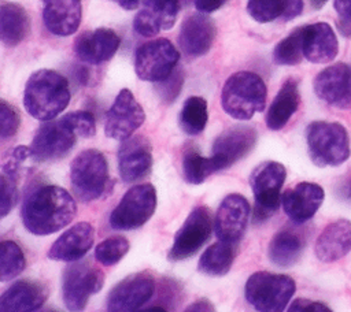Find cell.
Segmentation results:
<instances>
[{"instance_id": "30", "label": "cell", "mask_w": 351, "mask_h": 312, "mask_svg": "<svg viewBox=\"0 0 351 312\" xmlns=\"http://www.w3.org/2000/svg\"><path fill=\"white\" fill-rule=\"evenodd\" d=\"M30 30L29 16L23 7L16 3L1 1L0 4V38L5 47L19 45Z\"/></svg>"}, {"instance_id": "27", "label": "cell", "mask_w": 351, "mask_h": 312, "mask_svg": "<svg viewBox=\"0 0 351 312\" xmlns=\"http://www.w3.org/2000/svg\"><path fill=\"white\" fill-rule=\"evenodd\" d=\"M315 256L324 263H333L351 250V222L339 219L329 223L318 235Z\"/></svg>"}, {"instance_id": "24", "label": "cell", "mask_w": 351, "mask_h": 312, "mask_svg": "<svg viewBox=\"0 0 351 312\" xmlns=\"http://www.w3.org/2000/svg\"><path fill=\"white\" fill-rule=\"evenodd\" d=\"M48 298V289L43 282L22 279L12 283L0 297L3 312H32L40 309Z\"/></svg>"}, {"instance_id": "31", "label": "cell", "mask_w": 351, "mask_h": 312, "mask_svg": "<svg viewBox=\"0 0 351 312\" xmlns=\"http://www.w3.org/2000/svg\"><path fill=\"white\" fill-rule=\"evenodd\" d=\"M234 244L218 241L210 245L199 259L197 270L208 276H222L229 272L234 260Z\"/></svg>"}, {"instance_id": "41", "label": "cell", "mask_w": 351, "mask_h": 312, "mask_svg": "<svg viewBox=\"0 0 351 312\" xmlns=\"http://www.w3.org/2000/svg\"><path fill=\"white\" fill-rule=\"evenodd\" d=\"M289 312H332V309L324 302L307 300V298H296L288 308Z\"/></svg>"}, {"instance_id": "9", "label": "cell", "mask_w": 351, "mask_h": 312, "mask_svg": "<svg viewBox=\"0 0 351 312\" xmlns=\"http://www.w3.org/2000/svg\"><path fill=\"white\" fill-rule=\"evenodd\" d=\"M104 274L95 264L82 260L73 261L63 272V301L70 311H82L92 294L101 290Z\"/></svg>"}, {"instance_id": "5", "label": "cell", "mask_w": 351, "mask_h": 312, "mask_svg": "<svg viewBox=\"0 0 351 312\" xmlns=\"http://www.w3.org/2000/svg\"><path fill=\"white\" fill-rule=\"evenodd\" d=\"M296 290L295 281L284 274L258 271L252 274L244 287L245 300L261 312H280L285 309Z\"/></svg>"}, {"instance_id": "7", "label": "cell", "mask_w": 351, "mask_h": 312, "mask_svg": "<svg viewBox=\"0 0 351 312\" xmlns=\"http://www.w3.org/2000/svg\"><path fill=\"white\" fill-rule=\"evenodd\" d=\"M285 177L287 170L278 161H265L252 171L250 183L255 197V222H263L277 211Z\"/></svg>"}, {"instance_id": "45", "label": "cell", "mask_w": 351, "mask_h": 312, "mask_svg": "<svg viewBox=\"0 0 351 312\" xmlns=\"http://www.w3.org/2000/svg\"><path fill=\"white\" fill-rule=\"evenodd\" d=\"M337 193L341 198L351 203V172L341 179V182L337 186Z\"/></svg>"}, {"instance_id": "33", "label": "cell", "mask_w": 351, "mask_h": 312, "mask_svg": "<svg viewBox=\"0 0 351 312\" xmlns=\"http://www.w3.org/2000/svg\"><path fill=\"white\" fill-rule=\"evenodd\" d=\"M184 178L191 185H200L215 172L211 157H204L195 146H188L182 156Z\"/></svg>"}, {"instance_id": "47", "label": "cell", "mask_w": 351, "mask_h": 312, "mask_svg": "<svg viewBox=\"0 0 351 312\" xmlns=\"http://www.w3.org/2000/svg\"><path fill=\"white\" fill-rule=\"evenodd\" d=\"M114 1L125 10H134V8H137V5L140 4L141 0H114Z\"/></svg>"}, {"instance_id": "8", "label": "cell", "mask_w": 351, "mask_h": 312, "mask_svg": "<svg viewBox=\"0 0 351 312\" xmlns=\"http://www.w3.org/2000/svg\"><path fill=\"white\" fill-rule=\"evenodd\" d=\"M156 209V189L151 183L130 187L110 215L114 230H134L145 224Z\"/></svg>"}, {"instance_id": "1", "label": "cell", "mask_w": 351, "mask_h": 312, "mask_svg": "<svg viewBox=\"0 0 351 312\" xmlns=\"http://www.w3.org/2000/svg\"><path fill=\"white\" fill-rule=\"evenodd\" d=\"M77 205L70 193L58 185H37L26 196L21 216L34 235H49L71 223Z\"/></svg>"}, {"instance_id": "6", "label": "cell", "mask_w": 351, "mask_h": 312, "mask_svg": "<svg viewBox=\"0 0 351 312\" xmlns=\"http://www.w3.org/2000/svg\"><path fill=\"white\" fill-rule=\"evenodd\" d=\"M70 181L74 194L84 203L97 200L107 189L108 166L97 149L78 153L70 166Z\"/></svg>"}, {"instance_id": "4", "label": "cell", "mask_w": 351, "mask_h": 312, "mask_svg": "<svg viewBox=\"0 0 351 312\" xmlns=\"http://www.w3.org/2000/svg\"><path fill=\"white\" fill-rule=\"evenodd\" d=\"M306 141L310 159L318 167L340 166L351 153L348 133L337 122H311L306 129Z\"/></svg>"}, {"instance_id": "39", "label": "cell", "mask_w": 351, "mask_h": 312, "mask_svg": "<svg viewBox=\"0 0 351 312\" xmlns=\"http://www.w3.org/2000/svg\"><path fill=\"white\" fill-rule=\"evenodd\" d=\"M0 137L1 140L12 137L21 125V118L15 107L8 104L5 100H1L0 103Z\"/></svg>"}, {"instance_id": "44", "label": "cell", "mask_w": 351, "mask_h": 312, "mask_svg": "<svg viewBox=\"0 0 351 312\" xmlns=\"http://www.w3.org/2000/svg\"><path fill=\"white\" fill-rule=\"evenodd\" d=\"M195 1V7L204 14L213 12L218 8H221L228 0H193Z\"/></svg>"}, {"instance_id": "43", "label": "cell", "mask_w": 351, "mask_h": 312, "mask_svg": "<svg viewBox=\"0 0 351 312\" xmlns=\"http://www.w3.org/2000/svg\"><path fill=\"white\" fill-rule=\"evenodd\" d=\"M333 7L341 23H351V0H335Z\"/></svg>"}, {"instance_id": "15", "label": "cell", "mask_w": 351, "mask_h": 312, "mask_svg": "<svg viewBox=\"0 0 351 312\" xmlns=\"http://www.w3.org/2000/svg\"><path fill=\"white\" fill-rule=\"evenodd\" d=\"M314 92L324 103L339 108L351 109V66L335 63L317 74Z\"/></svg>"}, {"instance_id": "17", "label": "cell", "mask_w": 351, "mask_h": 312, "mask_svg": "<svg viewBox=\"0 0 351 312\" xmlns=\"http://www.w3.org/2000/svg\"><path fill=\"white\" fill-rule=\"evenodd\" d=\"M250 213L251 207L244 196L237 193L228 194L215 213L214 229L217 238L236 245L247 229Z\"/></svg>"}, {"instance_id": "32", "label": "cell", "mask_w": 351, "mask_h": 312, "mask_svg": "<svg viewBox=\"0 0 351 312\" xmlns=\"http://www.w3.org/2000/svg\"><path fill=\"white\" fill-rule=\"evenodd\" d=\"M208 119L207 101L200 96H191L184 101L180 114V126L189 135L200 134Z\"/></svg>"}, {"instance_id": "14", "label": "cell", "mask_w": 351, "mask_h": 312, "mask_svg": "<svg viewBox=\"0 0 351 312\" xmlns=\"http://www.w3.org/2000/svg\"><path fill=\"white\" fill-rule=\"evenodd\" d=\"M155 291L154 276L144 271L136 272L118 282L107 297V309L111 312H132L144 305Z\"/></svg>"}, {"instance_id": "42", "label": "cell", "mask_w": 351, "mask_h": 312, "mask_svg": "<svg viewBox=\"0 0 351 312\" xmlns=\"http://www.w3.org/2000/svg\"><path fill=\"white\" fill-rule=\"evenodd\" d=\"M303 11V0H285V10L282 14L284 21H289L300 15Z\"/></svg>"}, {"instance_id": "21", "label": "cell", "mask_w": 351, "mask_h": 312, "mask_svg": "<svg viewBox=\"0 0 351 312\" xmlns=\"http://www.w3.org/2000/svg\"><path fill=\"white\" fill-rule=\"evenodd\" d=\"M180 12V0H148L137 12L133 27L143 37H154L174 26Z\"/></svg>"}, {"instance_id": "28", "label": "cell", "mask_w": 351, "mask_h": 312, "mask_svg": "<svg viewBox=\"0 0 351 312\" xmlns=\"http://www.w3.org/2000/svg\"><path fill=\"white\" fill-rule=\"evenodd\" d=\"M300 103L299 82L295 78L287 79L271 101L266 114V126L270 130H281L291 116L298 111Z\"/></svg>"}, {"instance_id": "3", "label": "cell", "mask_w": 351, "mask_h": 312, "mask_svg": "<svg viewBox=\"0 0 351 312\" xmlns=\"http://www.w3.org/2000/svg\"><path fill=\"white\" fill-rule=\"evenodd\" d=\"M267 89L263 79L251 71L232 74L223 83L221 103L223 111L240 120L251 119L262 112L266 104Z\"/></svg>"}, {"instance_id": "40", "label": "cell", "mask_w": 351, "mask_h": 312, "mask_svg": "<svg viewBox=\"0 0 351 312\" xmlns=\"http://www.w3.org/2000/svg\"><path fill=\"white\" fill-rule=\"evenodd\" d=\"M184 82V75L181 71H173L166 79L160 81L158 85V93L165 103H171L177 99Z\"/></svg>"}, {"instance_id": "20", "label": "cell", "mask_w": 351, "mask_h": 312, "mask_svg": "<svg viewBox=\"0 0 351 312\" xmlns=\"http://www.w3.org/2000/svg\"><path fill=\"white\" fill-rule=\"evenodd\" d=\"M118 34L107 27L81 33L74 41L77 57L88 64H100L110 60L119 48Z\"/></svg>"}, {"instance_id": "38", "label": "cell", "mask_w": 351, "mask_h": 312, "mask_svg": "<svg viewBox=\"0 0 351 312\" xmlns=\"http://www.w3.org/2000/svg\"><path fill=\"white\" fill-rule=\"evenodd\" d=\"M64 122L75 131L78 137L89 138L96 133L95 116L89 111H74L63 116Z\"/></svg>"}, {"instance_id": "13", "label": "cell", "mask_w": 351, "mask_h": 312, "mask_svg": "<svg viewBox=\"0 0 351 312\" xmlns=\"http://www.w3.org/2000/svg\"><path fill=\"white\" fill-rule=\"evenodd\" d=\"M145 120V112L129 89H122L106 115L104 133L108 138L123 141Z\"/></svg>"}, {"instance_id": "23", "label": "cell", "mask_w": 351, "mask_h": 312, "mask_svg": "<svg viewBox=\"0 0 351 312\" xmlns=\"http://www.w3.org/2000/svg\"><path fill=\"white\" fill-rule=\"evenodd\" d=\"M95 231L90 223L80 222L66 230L49 248L51 260L73 263L82 259L92 248Z\"/></svg>"}, {"instance_id": "48", "label": "cell", "mask_w": 351, "mask_h": 312, "mask_svg": "<svg viewBox=\"0 0 351 312\" xmlns=\"http://www.w3.org/2000/svg\"><path fill=\"white\" fill-rule=\"evenodd\" d=\"M308 1H310L311 7H313L314 10H319V8H322V7L326 4L328 0H308Z\"/></svg>"}, {"instance_id": "35", "label": "cell", "mask_w": 351, "mask_h": 312, "mask_svg": "<svg viewBox=\"0 0 351 312\" xmlns=\"http://www.w3.org/2000/svg\"><path fill=\"white\" fill-rule=\"evenodd\" d=\"M26 267V259L14 241H1L0 245V279L1 282L11 281L18 276Z\"/></svg>"}, {"instance_id": "29", "label": "cell", "mask_w": 351, "mask_h": 312, "mask_svg": "<svg viewBox=\"0 0 351 312\" xmlns=\"http://www.w3.org/2000/svg\"><path fill=\"white\" fill-rule=\"evenodd\" d=\"M303 249V235L293 229L284 227L273 235L269 244L267 255L273 264L282 268H288L300 259Z\"/></svg>"}, {"instance_id": "10", "label": "cell", "mask_w": 351, "mask_h": 312, "mask_svg": "<svg viewBox=\"0 0 351 312\" xmlns=\"http://www.w3.org/2000/svg\"><path fill=\"white\" fill-rule=\"evenodd\" d=\"M180 53L167 38H156L138 47L134 57V70L140 79L160 82L176 68Z\"/></svg>"}, {"instance_id": "26", "label": "cell", "mask_w": 351, "mask_h": 312, "mask_svg": "<svg viewBox=\"0 0 351 312\" xmlns=\"http://www.w3.org/2000/svg\"><path fill=\"white\" fill-rule=\"evenodd\" d=\"M339 52L337 37L326 22L303 26V55L311 63H329Z\"/></svg>"}, {"instance_id": "19", "label": "cell", "mask_w": 351, "mask_h": 312, "mask_svg": "<svg viewBox=\"0 0 351 312\" xmlns=\"http://www.w3.org/2000/svg\"><path fill=\"white\" fill-rule=\"evenodd\" d=\"M324 189L313 182H300L284 192L281 204L285 215L296 224L310 220L324 201Z\"/></svg>"}, {"instance_id": "22", "label": "cell", "mask_w": 351, "mask_h": 312, "mask_svg": "<svg viewBox=\"0 0 351 312\" xmlns=\"http://www.w3.org/2000/svg\"><path fill=\"white\" fill-rule=\"evenodd\" d=\"M217 27L214 21L204 14H192L184 19L178 44L184 53L192 57L206 55L215 38Z\"/></svg>"}, {"instance_id": "36", "label": "cell", "mask_w": 351, "mask_h": 312, "mask_svg": "<svg viewBox=\"0 0 351 312\" xmlns=\"http://www.w3.org/2000/svg\"><path fill=\"white\" fill-rule=\"evenodd\" d=\"M129 242L125 237L115 235L101 241L95 250L96 260L103 265H114L128 253Z\"/></svg>"}, {"instance_id": "2", "label": "cell", "mask_w": 351, "mask_h": 312, "mask_svg": "<svg viewBox=\"0 0 351 312\" xmlns=\"http://www.w3.org/2000/svg\"><path fill=\"white\" fill-rule=\"evenodd\" d=\"M69 103V82L59 73L41 68L29 77L23 92V105L34 119L52 120L66 109Z\"/></svg>"}, {"instance_id": "37", "label": "cell", "mask_w": 351, "mask_h": 312, "mask_svg": "<svg viewBox=\"0 0 351 312\" xmlns=\"http://www.w3.org/2000/svg\"><path fill=\"white\" fill-rule=\"evenodd\" d=\"M284 10L285 0H247L250 16L259 23H267L281 18Z\"/></svg>"}, {"instance_id": "18", "label": "cell", "mask_w": 351, "mask_h": 312, "mask_svg": "<svg viewBox=\"0 0 351 312\" xmlns=\"http://www.w3.org/2000/svg\"><path fill=\"white\" fill-rule=\"evenodd\" d=\"M152 148L144 135H130L118 151V170L123 182L132 183L149 174Z\"/></svg>"}, {"instance_id": "46", "label": "cell", "mask_w": 351, "mask_h": 312, "mask_svg": "<svg viewBox=\"0 0 351 312\" xmlns=\"http://www.w3.org/2000/svg\"><path fill=\"white\" fill-rule=\"evenodd\" d=\"M185 311H188V312H197V311L207 312V311H214V305L208 300H206V298H199L195 302L189 304L185 308Z\"/></svg>"}, {"instance_id": "16", "label": "cell", "mask_w": 351, "mask_h": 312, "mask_svg": "<svg viewBox=\"0 0 351 312\" xmlns=\"http://www.w3.org/2000/svg\"><path fill=\"white\" fill-rule=\"evenodd\" d=\"M75 131L64 122L63 118L58 120H48L37 130L32 149L37 160H53L66 156L77 141Z\"/></svg>"}, {"instance_id": "11", "label": "cell", "mask_w": 351, "mask_h": 312, "mask_svg": "<svg viewBox=\"0 0 351 312\" xmlns=\"http://www.w3.org/2000/svg\"><path fill=\"white\" fill-rule=\"evenodd\" d=\"M211 229L213 219L210 211L204 205L195 207L174 235L167 259L170 261H180L193 256L208 239Z\"/></svg>"}, {"instance_id": "34", "label": "cell", "mask_w": 351, "mask_h": 312, "mask_svg": "<svg viewBox=\"0 0 351 312\" xmlns=\"http://www.w3.org/2000/svg\"><path fill=\"white\" fill-rule=\"evenodd\" d=\"M303 55V26L295 29L282 38L273 49V60L280 66H295L302 62Z\"/></svg>"}, {"instance_id": "12", "label": "cell", "mask_w": 351, "mask_h": 312, "mask_svg": "<svg viewBox=\"0 0 351 312\" xmlns=\"http://www.w3.org/2000/svg\"><path fill=\"white\" fill-rule=\"evenodd\" d=\"M258 140L256 130L251 126H232L223 130L214 141L211 161L215 172L222 171L247 156Z\"/></svg>"}, {"instance_id": "25", "label": "cell", "mask_w": 351, "mask_h": 312, "mask_svg": "<svg viewBox=\"0 0 351 312\" xmlns=\"http://www.w3.org/2000/svg\"><path fill=\"white\" fill-rule=\"evenodd\" d=\"M81 0H43L44 25L55 36L74 34L81 23Z\"/></svg>"}]
</instances>
